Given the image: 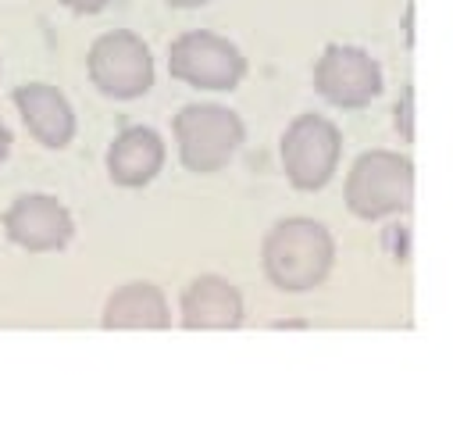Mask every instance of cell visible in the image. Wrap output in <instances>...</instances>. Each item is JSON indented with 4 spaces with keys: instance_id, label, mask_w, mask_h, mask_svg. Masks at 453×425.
<instances>
[{
    "instance_id": "cell-1",
    "label": "cell",
    "mask_w": 453,
    "mask_h": 425,
    "mask_svg": "<svg viewBox=\"0 0 453 425\" xmlns=\"http://www.w3.org/2000/svg\"><path fill=\"white\" fill-rule=\"evenodd\" d=\"M261 265L275 290L311 293L335 268V236L307 215L275 222L261 243Z\"/></svg>"
},
{
    "instance_id": "cell-2",
    "label": "cell",
    "mask_w": 453,
    "mask_h": 425,
    "mask_svg": "<svg viewBox=\"0 0 453 425\" xmlns=\"http://www.w3.org/2000/svg\"><path fill=\"white\" fill-rule=\"evenodd\" d=\"M343 200L350 215L365 222H382L407 215L414 207V161L396 151H365L347 172Z\"/></svg>"
},
{
    "instance_id": "cell-3",
    "label": "cell",
    "mask_w": 453,
    "mask_h": 425,
    "mask_svg": "<svg viewBox=\"0 0 453 425\" xmlns=\"http://www.w3.org/2000/svg\"><path fill=\"white\" fill-rule=\"evenodd\" d=\"M182 168L196 175L221 172L247 140L243 119L225 104H186L172 119Z\"/></svg>"
},
{
    "instance_id": "cell-4",
    "label": "cell",
    "mask_w": 453,
    "mask_h": 425,
    "mask_svg": "<svg viewBox=\"0 0 453 425\" xmlns=\"http://www.w3.org/2000/svg\"><path fill=\"white\" fill-rule=\"evenodd\" d=\"M279 158H282V172L293 189L318 193L332 182V175L339 168L343 133L325 115H314V112L296 115L279 140Z\"/></svg>"
},
{
    "instance_id": "cell-5",
    "label": "cell",
    "mask_w": 453,
    "mask_h": 425,
    "mask_svg": "<svg viewBox=\"0 0 453 425\" xmlns=\"http://www.w3.org/2000/svg\"><path fill=\"white\" fill-rule=\"evenodd\" d=\"M89 82L111 100H136L154 86V54L133 29H111L86 54Z\"/></svg>"
},
{
    "instance_id": "cell-6",
    "label": "cell",
    "mask_w": 453,
    "mask_h": 425,
    "mask_svg": "<svg viewBox=\"0 0 453 425\" xmlns=\"http://www.w3.org/2000/svg\"><path fill=\"white\" fill-rule=\"evenodd\" d=\"M168 72L186 86L229 93L247 79V58L233 40H225L221 33L189 29L172 43Z\"/></svg>"
},
{
    "instance_id": "cell-7",
    "label": "cell",
    "mask_w": 453,
    "mask_h": 425,
    "mask_svg": "<svg viewBox=\"0 0 453 425\" xmlns=\"http://www.w3.org/2000/svg\"><path fill=\"white\" fill-rule=\"evenodd\" d=\"M382 65L350 43H332L314 61V89L339 112H361L382 93Z\"/></svg>"
},
{
    "instance_id": "cell-8",
    "label": "cell",
    "mask_w": 453,
    "mask_h": 425,
    "mask_svg": "<svg viewBox=\"0 0 453 425\" xmlns=\"http://www.w3.org/2000/svg\"><path fill=\"white\" fill-rule=\"evenodd\" d=\"M0 222H4L8 240L15 247L29 251V254L65 251L72 243V236H75L72 211L50 193H22V197H15Z\"/></svg>"
},
{
    "instance_id": "cell-9",
    "label": "cell",
    "mask_w": 453,
    "mask_h": 425,
    "mask_svg": "<svg viewBox=\"0 0 453 425\" xmlns=\"http://www.w3.org/2000/svg\"><path fill=\"white\" fill-rule=\"evenodd\" d=\"M15 108L26 122V129L33 133V140L47 151H65L75 140V108L68 104V97L50 86V82H22L15 93Z\"/></svg>"
},
{
    "instance_id": "cell-10",
    "label": "cell",
    "mask_w": 453,
    "mask_h": 425,
    "mask_svg": "<svg viewBox=\"0 0 453 425\" xmlns=\"http://www.w3.org/2000/svg\"><path fill=\"white\" fill-rule=\"evenodd\" d=\"M182 311V326L186 329H240L247 318V304L243 293L236 290V282H229L225 275H196L179 300Z\"/></svg>"
},
{
    "instance_id": "cell-11",
    "label": "cell",
    "mask_w": 453,
    "mask_h": 425,
    "mask_svg": "<svg viewBox=\"0 0 453 425\" xmlns=\"http://www.w3.org/2000/svg\"><path fill=\"white\" fill-rule=\"evenodd\" d=\"M165 168V140L150 126H129L107 147V175L122 189L154 182Z\"/></svg>"
},
{
    "instance_id": "cell-12",
    "label": "cell",
    "mask_w": 453,
    "mask_h": 425,
    "mask_svg": "<svg viewBox=\"0 0 453 425\" xmlns=\"http://www.w3.org/2000/svg\"><path fill=\"white\" fill-rule=\"evenodd\" d=\"M104 329H168L172 326V311H168V297L157 282L136 279V282H122L104 304Z\"/></svg>"
},
{
    "instance_id": "cell-13",
    "label": "cell",
    "mask_w": 453,
    "mask_h": 425,
    "mask_svg": "<svg viewBox=\"0 0 453 425\" xmlns=\"http://www.w3.org/2000/svg\"><path fill=\"white\" fill-rule=\"evenodd\" d=\"M396 133L411 143L414 140V89L407 86L400 93V104H396Z\"/></svg>"
},
{
    "instance_id": "cell-14",
    "label": "cell",
    "mask_w": 453,
    "mask_h": 425,
    "mask_svg": "<svg viewBox=\"0 0 453 425\" xmlns=\"http://www.w3.org/2000/svg\"><path fill=\"white\" fill-rule=\"evenodd\" d=\"M61 4L68 12H75V15H100L111 4V0H61Z\"/></svg>"
},
{
    "instance_id": "cell-15",
    "label": "cell",
    "mask_w": 453,
    "mask_h": 425,
    "mask_svg": "<svg viewBox=\"0 0 453 425\" xmlns=\"http://www.w3.org/2000/svg\"><path fill=\"white\" fill-rule=\"evenodd\" d=\"M8 154H12V133H8L4 122H0V165L8 161Z\"/></svg>"
},
{
    "instance_id": "cell-16",
    "label": "cell",
    "mask_w": 453,
    "mask_h": 425,
    "mask_svg": "<svg viewBox=\"0 0 453 425\" xmlns=\"http://www.w3.org/2000/svg\"><path fill=\"white\" fill-rule=\"evenodd\" d=\"M168 8H182V12H189V8H203V4H211V0H165Z\"/></svg>"
}]
</instances>
